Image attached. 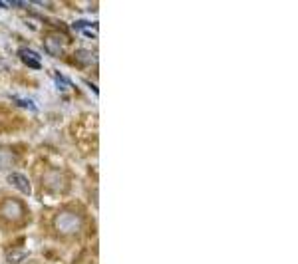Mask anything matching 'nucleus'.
I'll return each instance as SVG.
<instances>
[{
    "instance_id": "nucleus-1",
    "label": "nucleus",
    "mask_w": 298,
    "mask_h": 264,
    "mask_svg": "<svg viewBox=\"0 0 298 264\" xmlns=\"http://www.w3.org/2000/svg\"><path fill=\"white\" fill-rule=\"evenodd\" d=\"M54 224H56L58 233H62V235H74V233H78L82 229V216L76 215L74 211H62V213L56 215Z\"/></svg>"
},
{
    "instance_id": "nucleus-2",
    "label": "nucleus",
    "mask_w": 298,
    "mask_h": 264,
    "mask_svg": "<svg viewBox=\"0 0 298 264\" xmlns=\"http://www.w3.org/2000/svg\"><path fill=\"white\" fill-rule=\"evenodd\" d=\"M0 213H2V216L6 220H18L22 216V205L16 203V201H12V199H8V201H4Z\"/></svg>"
},
{
    "instance_id": "nucleus-3",
    "label": "nucleus",
    "mask_w": 298,
    "mask_h": 264,
    "mask_svg": "<svg viewBox=\"0 0 298 264\" xmlns=\"http://www.w3.org/2000/svg\"><path fill=\"white\" fill-rule=\"evenodd\" d=\"M8 183H10L12 187H16L18 191H22L24 195H30V193H32L30 181H28L26 175H22V173H10V175H8Z\"/></svg>"
},
{
    "instance_id": "nucleus-4",
    "label": "nucleus",
    "mask_w": 298,
    "mask_h": 264,
    "mask_svg": "<svg viewBox=\"0 0 298 264\" xmlns=\"http://www.w3.org/2000/svg\"><path fill=\"white\" fill-rule=\"evenodd\" d=\"M18 56H20V60L26 64V66H30V68H36V70H40V54L38 52H34V50H28V48H22L20 52H18Z\"/></svg>"
},
{
    "instance_id": "nucleus-5",
    "label": "nucleus",
    "mask_w": 298,
    "mask_h": 264,
    "mask_svg": "<svg viewBox=\"0 0 298 264\" xmlns=\"http://www.w3.org/2000/svg\"><path fill=\"white\" fill-rule=\"evenodd\" d=\"M72 28L74 30H84L82 34H86L88 38H96L98 34H96V22H90V20H76V22H74L72 24Z\"/></svg>"
},
{
    "instance_id": "nucleus-6",
    "label": "nucleus",
    "mask_w": 298,
    "mask_h": 264,
    "mask_svg": "<svg viewBox=\"0 0 298 264\" xmlns=\"http://www.w3.org/2000/svg\"><path fill=\"white\" fill-rule=\"evenodd\" d=\"M44 44H46V48H48V52H50V54L60 56V52H62V42L58 40L56 36H48L46 40H44Z\"/></svg>"
},
{
    "instance_id": "nucleus-7",
    "label": "nucleus",
    "mask_w": 298,
    "mask_h": 264,
    "mask_svg": "<svg viewBox=\"0 0 298 264\" xmlns=\"http://www.w3.org/2000/svg\"><path fill=\"white\" fill-rule=\"evenodd\" d=\"M16 161V155L10 149H0V167H10Z\"/></svg>"
},
{
    "instance_id": "nucleus-8",
    "label": "nucleus",
    "mask_w": 298,
    "mask_h": 264,
    "mask_svg": "<svg viewBox=\"0 0 298 264\" xmlns=\"http://www.w3.org/2000/svg\"><path fill=\"white\" fill-rule=\"evenodd\" d=\"M26 256H28L26 250H12V252L6 256V262H8V264H18V262H22Z\"/></svg>"
},
{
    "instance_id": "nucleus-9",
    "label": "nucleus",
    "mask_w": 298,
    "mask_h": 264,
    "mask_svg": "<svg viewBox=\"0 0 298 264\" xmlns=\"http://www.w3.org/2000/svg\"><path fill=\"white\" fill-rule=\"evenodd\" d=\"M54 78H56V86H58V90H62V92H66L68 88H72V82H68L64 75L60 73V72H54Z\"/></svg>"
},
{
    "instance_id": "nucleus-10",
    "label": "nucleus",
    "mask_w": 298,
    "mask_h": 264,
    "mask_svg": "<svg viewBox=\"0 0 298 264\" xmlns=\"http://www.w3.org/2000/svg\"><path fill=\"white\" fill-rule=\"evenodd\" d=\"M12 97V101L16 103V105H20V107H26V109H32V111H38V105H36L34 101H30V99H18L16 96H10Z\"/></svg>"
},
{
    "instance_id": "nucleus-11",
    "label": "nucleus",
    "mask_w": 298,
    "mask_h": 264,
    "mask_svg": "<svg viewBox=\"0 0 298 264\" xmlns=\"http://www.w3.org/2000/svg\"><path fill=\"white\" fill-rule=\"evenodd\" d=\"M76 60H78V62H82V64H84V62H86V64H94V62H96V56H94V54H90V52L78 50V52H76Z\"/></svg>"
}]
</instances>
